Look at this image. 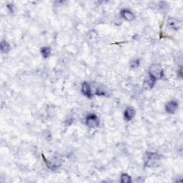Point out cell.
<instances>
[{
    "mask_svg": "<svg viewBox=\"0 0 183 183\" xmlns=\"http://www.w3.org/2000/svg\"><path fill=\"white\" fill-rule=\"evenodd\" d=\"M149 75H151L152 77H154L156 80H159V79L163 78L164 76L163 69H162L159 64H152L149 69Z\"/></svg>",
    "mask_w": 183,
    "mask_h": 183,
    "instance_id": "7a4b0ae2",
    "label": "cell"
},
{
    "mask_svg": "<svg viewBox=\"0 0 183 183\" xmlns=\"http://www.w3.org/2000/svg\"><path fill=\"white\" fill-rule=\"evenodd\" d=\"M0 48L2 53H7L10 50V45L7 41L2 40L0 44Z\"/></svg>",
    "mask_w": 183,
    "mask_h": 183,
    "instance_id": "30bf717a",
    "label": "cell"
},
{
    "mask_svg": "<svg viewBox=\"0 0 183 183\" xmlns=\"http://www.w3.org/2000/svg\"><path fill=\"white\" fill-rule=\"evenodd\" d=\"M121 182L122 183H130L132 182L130 176H129L127 174H122L121 176Z\"/></svg>",
    "mask_w": 183,
    "mask_h": 183,
    "instance_id": "7c38bea8",
    "label": "cell"
},
{
    "mask_svg": "<svg viewBox=\"0 0 183 183\" xmlns=\"http://www.w3.org/2000/svg\"><path fill=\"white\" fill-rule=\"evenodd\" d=\"M178 108V103L176 101H170L166 104L165 110L169 114H174Z\"/></svg>",
    "mask_w": 183,
    "mask_h": 183,
    "instance_id": "5b68a950",
    "label": "cell"
},
{
    "mask_svg": "<svg viewBox=\"0 0 183 183\" xmlns=\"http://www.w3.org/2000/svg\"><path fill=\"white\" fill-rule=\"evenodd\" d=\"M52 50L49 47H44L41 49V54L44 58H47L50 56Z\"/></svg>",
    "mask_w": 183,
    "mask_h": 183,
    "instance_id": "8fae6325",
    "label": "cell"
},
{
    "mask_svg": "<svg viewBox=\"0 0 183 183\" xmlns=\"http://www.w3.org/2000/svg\"><path fill=\"white\" fill-rule=\"evenodd\" d=\"M121 16L123 18L127 21H129V22H131L135 20V15H133V12H131L129 10H123L121 11Z\"/></svg>",
    "mask_w": 183,
    "mask_h": 183,
    "instance_id": "ba28073f",
    "label": "cell"
},
{
    "mask_svg": "<svg viewBox=\"0 0 183 183\" xmlns=\"http://www.w3.org/2000/svg\"><path fill=\"white\" fill-rule=\"evenodd\" d=\"M140 60L135 59V60H133V61H132V62L130 63V67H131V68H133V69H136V68H137L139 66H140Z\"/></svg>",
    "mask_w": 183,
    "mask_h": 183,
    "instance_id": "4fadbf2b",
    "label": "cell"
},
{
    "mask_svg": "<svg viewBox=\"0 0 183 183\" xmlns=\"http://www.w3.org/2000/svg\"><path fill=\"white\" fill-rule=\"evenodd\" d=\"M168 25L170 29L174 30H177L180 27V24L175 19H172V18H170V19L168 20Z\"/></svg>",
    "mask_w": 183,
    "mask_h": 183,
    "instance_id": "9c48e42d",
    "label": "cell"
},
{
    "mask_svg": "<svg viewBox=\"0 0 183 183\" xmlns=\"http://www.w3.org/2000/svg\"><path fill=\"white\" fill-rule=\"evenodd\" d=\"M7 8L10 9V11H11V12H12L13 11V5H11V4H9V5L7 6Z\"/></svg>",
    "mask_w": 183,
    "mask_h": 183,
    "instance_id": "9a60e30c",
    "label": "cell"
},
{
    "mask_svg": "<svg viewBox=\"0 0 183 183\" xmlns=\"http://www.w3.org/2000/svg\"><path fill=\"white\" fill-rule=\"evenodd\" d=\"M81 90H82V94H84L85 97H88V98H92V91H91V88H90L89 85L88 84L87 82H85L82 83Z\"/></svg>",
    "mask_w": 183,
    "mask_h": 183,
    "instance_id": "8992f818",
    "label": "cell"
},
{
    "mask_svg": "<svg viewBox=\"0 0 183 183\" xmlns=\"http://www.w3.org/2000/svg\"><path fill=\"white\" fill-rule=\"evenodd\" d=\"M162 156L158 153L152 152H146L143 157L145 166L147 168H155L160 163Z\"/></svg>",
    "mask_w": 183,
    "mask_h": 183,
    "instance_id": "6da1fadb",
    "label": "cell"
},
{
    "mask_svg": "<svg viewBox=\"0 0 183 183\" xmlns=\"http://www.w3.org/2000/svg\"><path fill=\"white\" fill-rule=\"evenodd\" d=\"M135 115V110L132 107H127L124 113V117L127 121H130Z\"/></svg>",
    "mask_w": 183,
    "mask_h": 183,
    "instance_id": "52a82bcc",
    "label": "cell"
},
{
    "mask_svg": "<svg viewBox=\"0 0 183 183\" xmlns=\"http://www.w3.org/2000/svg\"><path fill=\"white\" fill-rule=\"evenodd\" d=\"M156 80L154 77H152L151 75H148L147 77L145 79L144 82H143V87L146 90H150L154 87Z\"/></svg>",
    "mask_w": 183,
    "mask_h": 183,
    "instance_id": "277c9868",
    "label": "cell"
},
{
    "mask_svg": "<svg viewBox=\"0 0 183 183\" xmlns=\"http://www.w3.org/2000/svg\"><path fill=\"white\" fill-rule=\"evenodd\" d=\"M96 94L99 96H105V92L103 91V90H102L100 89H98L97 90V92H96Z\"/></svg>",
    "mask_w": 183,
    "mask_h": 183,
    "instance_id": "5bb4252c",
    "label": "cell"
},
{
    "mask_svg": "<svg viewBox=\"0 0 183 183\" xmlns=\"http://www.w3.org/2000/svg\"><path fill=\"white\" fill-rule=\"evenodd\" d=\"M86 124L90 128H95V127H98L99 124V120L97 116L94 114L88 115L86 118Z\"/></svg>",
    "mask_w": 183,
    "mask_h": 183,
    "instance_id": "3957f363",
    "label": "cell"
}]
</instances>
